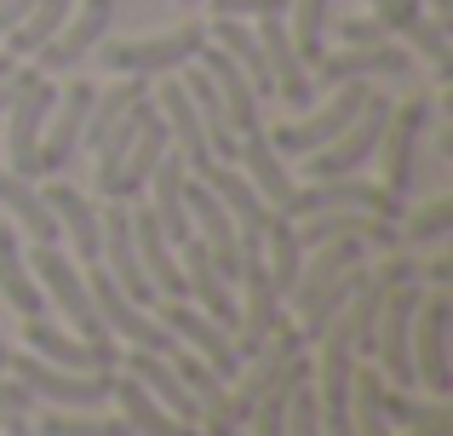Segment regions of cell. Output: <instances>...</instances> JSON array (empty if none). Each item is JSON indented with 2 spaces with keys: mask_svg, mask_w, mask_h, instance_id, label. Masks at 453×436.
<instances>
[{
  "mask_svg": "<svg viewBox=\"0 0 453 436\" xmlns=\"http://www.w3.org/2000/svg\"><path fill=\"white\" fill-rule=\"evenodd\" d=\"M339 207H362V213H379L390 224L402 218V195H390L385 184H367L362 172H344V179H310L304 190L293 184V195L276 207V213L288 224H299V218H316V213H339Z\"/></svg>",
  "mask_w": 453,
  "mask_h": 436,
  "instance_id": "1",
  "label": "cell"
},
{
  "mask_svg": "<svg viewBox=\"0 0 453 436\" xmlns=\"http://www.w3.org/2000/svg\"><path fill=\"white\" fill-rule=\"evenodd\" d=\"M425 287L419 281H396V287L385 293V304H379V322H373V350L367 356H379V368H385V385H419V373H413V310H419Z\"/></svg>",
  "mask_w": 453,
  "mask_h": 436,
  "instance_id": "2",
  "label": "cell"
},
{
  "mask_svg": "<svg viewBox=\"0 0 453 436\" xmlns=\"http://www.w3.org/2000/svg\"><path fill=\"white\" fill-rule=\"evenodd\" d=\"M207 46V23L201 18H184L178 29L166 34H150V41H110L104 46V64L115 69V75H173V69H184L189 57Z\"/></svg>",
  "mask_w": 453,
  "mask_h": 436,
  "instance_id": "3",
  "label": "cell"
},
{
  "mask_svg": "<svg viewBox=\"0 0 453 436\" xmlns=\"http://www.w3.org/2000/svg\"><path fill=\"white\" fill-rule=\"evenodd\" d=\"M6 373L23 379L29 396H41V402H52V408H104V402H110V379H115L110 368H98V373L58 368V362L35 356V350H29V356H6Z\"/></svg>",
  "mask_w": 453,
  "mask_h": 436,
  "instance_id": "4",
  "label": "cell"
},
{
  "mask_svg": "<svg viewBox=\"0 0 453 436\" xmlns=\"http://www.w3.org/2000/svg\"><path fill=\"white\" fill-rule=\"evenodd\" d=\"M58 87L52 75H41L35 64H23V92L12 98V126H6V172H18V179H35L41 184V161H35V149H41V126H46V110H52Z\"/></svg>",
  "mask_w": 453,
  "mask_h": 436,
  "instance_id": "5",
  "label": "cell"
},
{
  "mask_svg": "<svg viewBox=\"0 0 453 436\" xmlns=\"http://www.w3.org/2000/svg\"><path fill=\"white\" fill-rule=\"evenodd\" d=\"M87 293H92V304H98V322H104V333L110 339H127L133 350H155V356H173V345L178 339L166 333L155 316H144V304H133L121 287L110 281V270L92 258V270H87Z\"/></svg>",
  "mask_w": 453,
  "mask_h": 436,
  "instance_id": "6",
  "label": "cell"
},
{
  "mask_svg": "<svg viewBox=\"0 0 453 436\" xmlns=\"http://www.w3.org/2000/svg\"><path fill=\"white\" fill-rule=\"evenodd\" d=\"M110 23H115V0H75V11L58 23L52 41L29 52L35 69H41V75H64V69H75L81 57L92 52V46H104Z\"/></svg>",
  "mask_w": 453,
  "mask_h": 436,
  "instance_id": "7",
  "label": "cell"
},
{
  "mask_svg": "<svg viewBox=\"0 0 453 436\" xmlns=\"http://www.w3.org/2000/svg\"><path fill=\"white\" fill-rule=\"evenodd\" d=\"M367 92H373V87H367L362 75H356V80H339V87H333V98L321 103V110H310L304 121H288V126H276V133H270L276 156H310V149H321L327 138H339V133H344V121L362 110Z\"/></svg>",
  "mask_w": 453,
  "mask_h": 436,
  "instance_id": "8",
  "label": "cell"
},
{
  "mask_svg": "<svg viewBox=\"0 0 453 436\" xmlns=\"http://www.w3.org/2000/svg\"><path fill=\"white\" fill-rule=\"evenodd\" d=\"M431 115H436L431 98L390 103L385 138H379V161H385V190L390 195H408L413 190V172H419V133L431 126Z\"/></svg>",
  "mask_w": 453,
  "mask_h": 436,
  "instance_id": "9",
  "label": "cell"
},
{
  "mask_svg": "<svg viewBox=\"0 0 453 436\" xmlns=\"http://www.w3.org/2000/svg\"><path fill=\"white\" fill-rule=\"evenodd\" d=\"M98 264L110 270V281L127 293L133 304H155L161 293L150 287L144 264H138V247H133V218H127V202H110L98 213Z\"/></svg>",
  "mask_w": 453,
  "mask_h": 436,
  "instance_id": "10",
  "label": "cell"
},
{
  "mask_svg": "<svg viewBox=\"0 0 453 436\" xmlns=\"http://www.w3.org/2000/svg\"><path fill=\"white\" fill-rule=\"evenodd\" d=\"M184 213H189V235L207 241V253L224 270V281H235L242 276V235H235V218L224 213V202L212 195V184L196 179V172L184 179Z\"/></svg>",
  "mask_w": 453,
  "mask_h": 436,
  "instance_id": "11",
  "label": "cell"
},
{
  "mask_svg": "<svg viewBox=\"0 0 453 436\" xmlns=\"http://www.w3.org/2000/svg\"><path fill=\"white\" fill-rule=\"evenodd\" d=\"M413 373L431 396L453 391V373H448V293L442 287H425L419 310H413Z\"/></svg>",
  "mask_w": 453,
  "mask_h": 436,
  "instance_id": "12",
  "label": "cell"
},
{
  "mask_svg": "<svg viewBox=\"0 0 453 436\" xmlns=\"http://www.w3.org/2000/svg\"><path fill=\"white\" fill-rule=\"evenodd\" d=\"M92 92H98L92 80H69V87L52 98L46 126H41V149H35V161H41V179H46V172H64L69 161H75L81 126H87V110H92Z\"/></svg>",
  "mask_w": 453,
  "mask_h": 436,
  "instance_id": "13",
  "label": "cell"
},
{
  "mask_svg": "<svg viewBox=\"0 0 453 436\" xmlns=\"http://www.w3.org/2000/svg\"><path fill=\"white\" fill-rule=\"evenodd\" d=\"M161 327L178 339L184 350H196L201 362H207L219 379H230L235 368H242V356H235V339H230V327H219L212 316H201L189 299H173L166 304V316H161Z\"/></svg>",
  "mask_w": 453,
  "mask_h": 436,
  "instance_id": "14",
  "label": "cell"
},
{
  "mask_svg": "<svg viewBox=\"0 0 453 436\" xmlns=\"http://www.w3.org/2000/svg\"><path fill=\"white\" fill-rule=\"evenodd\" d=\"M23 339H29L35 356L58 362V368L98 373V368H115V362H121L115 339H81V333H64V327H52L46 316H23Z\"/></svg>",
  "mask_w": 453,
  "mask_h": 436,
  "instance_id": "15",
  "label": "cell"
},
{
  "mask_svg": "<svg viewBox=\"0 0 453 436\" xmlns=\"http://www.w3.org/2000/svg\"><path fill=\"white\" fill-rule=\"evenodd\" d=\"M413 69V57H408V46H396V41H379V46H344V52H321L316 64H310V87H339V80H373V75H408Z\"/></svg>",
  "mask_w": 453,
  "mask_h": 436,
  "instance_id": "16",
  "label": "cell"
},
{
  "mask_svg": "<svg viewBox=\"0 0 453 436\" xmlns=\"http://www.w3.org/2000/svg\"><path fill=\"white\" fill-rule=\"evenodd\" d=\"M155 110H161L166 133L178 138L173 156L184 161L189 172H207L212 167V144H207V126H201V115H196V103H189V92H184V80H178V75H166L161 87H155Z\"/></svg>",
  "mask_w": 453,
  "mask_h": 436,
  "instance_id": "17",
  "label": "cell"
},
{
  "mask_svg": "<svg viewBox=\"0 0 453 436\" xmlns=\"http://www.w3.org/2000/svg\"><path fill=\"white\" fill-rule=\"evenodd\" d=\"M258 41H265V64H270L276 92L293 103V110H310L316 87H310V69H304L299 46H293V34H288V11H270V18H258Z\"/></svg>",
  "mask_w": 453,
  "mask_h": 436,
  "instance_id": "18",
  "label": "cell"
},
{
  "mask_svg": "<svg viewBox=\"0 0 453 436\" xmlns=\"http://www.w3.org/2000/svg\"><path fill=\"white\" fill-rule=\"evenodd\" d=\"M196 64L207 69L212 87H219V98H224V121L235 126V138L253 133V126H265V121H258V92H253V80L242 75V64H235L224 46H212V41H207V46L196 52Z\"/></svg>",
  "mask_w": 453,
  "mask_h": 436,
  "instance_id": "19",
  "label": "cell"
},
{
  "mask_svg": "<svg viewBox=\"0 0 453 436\" xmlns=\"http://www.w3.org/2000/svg\"><path fill=\"white\" fill-rule=\"evenodd\" d=\"M196 179H207V184H212V195L224 202V213L235 218V235H242V253L265 247V218H270V207L258 202V190L242 179V172H230V161H212L207 172H196Z\"/></svg>",
  "mask_w": 453,
  "mask_h": 436,
  "instance_id": "20",
  "label": "cell"
},
{
  "mask_svg": "<svg viewBox=\"0 0 453 436\" xmlns=\"http://www.w3.org/2000/svg\"><path fill=\"white\" fill-rule=\"evenodd\" d=\"M127 218H133V247H138V264H144L150 287L161 293V299H184V270H178V253L161 235L155 213L150 207H127Z\"/></svg>",
  "mask_w": 453,
  "mask_h": 436,
  "instance_id": "21",
  "label": "cell"
},
{
  "mask_svg": "<svg viewBox=\"0 0 453 436\" xmlns=\"http://www.w3.org/2000/svg\"><path fill=\"white\" fill-rule=\"evenodd\" d=\"M184 179H189V167L166 149L161 161H155V172H150V213H155V224H161V235L166 241H189V213H184Z\"/></svg>",
  "mask_w": 453,
  "mask_h": 436,
  "instance_id": "22",
  "label": "cell"
},
{
  "mask_svg": "<svg viewBox=\"0 0 453 436\" xmlns=\"http://www.w3.org/2000/svg\"><path fill=\"white\" fill-rule=\"evenodd\" d=\"M110 402L121 408V419L133 425V436H196V425H184L178 414H166L133 373H115L110 379Z\"/></svg>",
  "mask_w": 453,
  "mask_h": 436,
  "instance_id": "23",
  "label": "cell"
},
{
  "mask_svg": "<svg viewBox=\"0 0 453 436\" xmlns=\"http://www.w3.org/2000/svg\"><path fill=\"white\" fill-rule=\"evenodd\" d=\"M235 161L247 167V184L258 190V202H265L270 213H276V207L293 195V179H288V167H281V156H276V144H270L265 126L242 133V144H235Z\"/></svg>",
  "mask_w": 453,
  "mask_h": 436,
  "instance_id": "24",
  "label": "cell"
},
{
  "mask_svg": "<svg viewBox=\"0 0 453 436\" xmlns=\"http://www.w3.org/2000/svg\"><path fill=\"white\" fill-rule=\"evenodd\" d=\"M127 373L144 385V391L166 408V414L184 419V425H196V419H201V402L184 391V379L173 373V362H166V356H155V350H127Z\"/></svg>",
  "mask_w": 453,
  "mask_h": 436,
  "instance_id": "25",
  "label": "cell"
},
{
  "mask_svg": "<svg viewBox=\"0 0 453 436\" xmlns=\"http://www.w3.org/2000/svg\"><path fill=\"white\" fill-rule=\"evenodd\" d=\"M178 80H184V92H189V103H196L201 126H207L212 161H235V144H242V138H235V126L224 121V98H219V87H212V75L196 64V57H189V64H184V75H178Z\"/></svg>",
  "mask_w": 453,
  "mask_h": 436,
  "instance_id": "26",
  "label": "cell"
},
{
  "mask_svg": "<svg viewBox=\"0 0 453 436\" xmlns=\"http://www.w3.org/2000/svg\"><path fill=\"white\" fill-rule=\"evenodd\" d=\"M166 149H173V133H166L161 110H155L150 121L138 126L133 149H127V161H121V179H115V195H110V202H138V195H144V184H150V172H155V161H161Z\"/></svg>",
  "mask_w": 453,
  "mask_h": 436,
  "instance_id": "27",
  "label": "cell"
},
{
  "mask_svg": "<svg viewBox=\"0 0 453 436\" xmlns=\"http://www.w3.org/2000/svg\"><path fill=\"white\" fill-rule=\"evenodd\" d=\"M207 41L224 46V52L242 64V75L253 80L258 98H270V92H276V80H270V64H265V41H258V29H247V18H212V23H207Z\"/></svg>",
  "mask_w": 453,
  "mask_h": 436,
  "instance_id": "28",
  "label": "cell"
},
{
  "mask_svg": "<svg viewBox=\"0 0 453 436\" xmlns=\"http://www.w3.org/2000/svg\"><path fill=\"white\" fill-rule=\"evenodd\" d=\"M0 299H6L18 316H41L46 310V293H41V281H35V270H29V258H23V241H18L12 224H0Z\"/></svg>",
  "mask_w": 453,
  "mask_h": 436,
  "instance_id": "29",
  "label": "cell"
},
{
  "mask_svg": "<svg viewBox=\"0 0 453 436\" xmlns=\"http://www.w3.org/2000/svg\"><path fill=\"white\" fill-rule=\"evenodd\" d=\"M150 115H155V98L144 92V98H133V103H127V115H121V121H115L104 138H98V195H104V202L115 195V179H121V161H127V149H133L138 126H144Z\"/></svg>",
  "mask_w": 453,
  "mask_h": 436,
  "instance_id": "30",
  "label": "cell"
},
{
  "mask_svg": "<svg viewBox=\"0 0 453 436\" xmlns=\"http://www.w3.org/2000/svg\"><path fill=\"white\" fill-rule=\"evenodd\" d=\"M41 195H46V207H52V218H58V235H69L92 264V258H98V202H87V195L69 190V184H46Z\"/></svg>",
  "mask_w": 453,
  "mask_h": 436,
  "instance_id": "31",
  "label": "cell"
},
{
  "mask_svg": "<svg viewBox=\"0 0 453 436\" xmlns=\"http://www.w3.org/2000/svg\"><path fill=\"white\" fill-rule=\"evenodd\" d=\"M0 207L23 224L35 241H58V218H52V207H46V195H41V184H35V179L0 172Z\"/></svg>",
  "mask_w": 453,
  "mask_h": 436,
  "instance_id": "32",
  "label": "cell"
},
{
  "mask_svg": "<svg viewBox=\"0 0 453 436\" xmlns=\"http://www.w3.org/2000/svg\"><path fill=\"white\" fill-rule=\"evenodd\" d=\"M350 425H356V436H390L385 373H379V368H356L350 373Z\"/></svg>",
  "mask_w": 453,
  "mask_h": 436,
  "instance_id": "33",
  "label": "cell"
},
{
  "mask_svg": "<svg viewBox=\"0 0 453 436\" xmlns=\"http://www.w3.org/2000/svg\"><path fill=\"white\" fill-rule=\"evenodd\" d=\"M265 241H270V258H265V270H270V281H276V293L288 299V287L299 281L304 247H299V235H293V224L281 218V213H270V218H265Z\"/></svg>",
  "mask_w": 453,
  "mask_h": 436,
  "instance_id": "34",
  "label": "cell"
},
{
  "mask_svg": "<svg viewBox=\"0 0 453 436\" xmlns=\"http://www.w3.org/2000/svg\"><path fill=\"white\" fill-rule=\"evenodd\" d=\"M75 11V0H35L29 11H23V23L6 34V46H12V57H29L35 46H46L58 34V23Z\"/></svg>",
  "mask_w": 453,
  "mask_h": 436,
  "instance_id": "35",
  "label": "cell"
},
{
  "mask_svg": "<svg viewBox=\"0 0 453 436\" xmlns=\"http://www.w3.org/2000/svg\"><path fill=\"white\" fill-rule=\"evenodd\" d=\"M448 230H453V195H436V202H425V207L396 218L402 247H442Z\"/></svg>",
  "mask_w": 453,
  "mask_h": 436,
  "instance_id": "36",
  "label": "cell"
},
{
  "mask_svg": "<svg viewBox=\"0 0 453 436\" xmlns=\"http://www.w3.org/2000/svg\"><path fill=\"white\" fill-rule=\"evenodd\" d=\"M327 11H333V0H288V18H293L288 34H293V46H299L304 69L327 52Z\"/></svg>",
  "mask_w": 453,
  "mask_h": 436,
  "instance_id": "37",
  "label": "cell"
},
{
  "mask_svg": "<svg viewBox=\"0 0 453 436\" xmlns=\"http://www.w3.org/2000/svg\"><path fill=\"white\" fill-rule=\"evenodd\" d=\"M402 41H408V52H419L425 64L436 69V80H453V46H448V23L442 18H431V11H419V18L402 29Z\"/></svg>",
  "mask_w": 453,
  "mask_h": 436,
  "instance_id": "38",
  "label": "cell"
},
{
  "mask_svg": "<svg viewBox=\"0 0 453 436\" xmlns=\"http://www.w3.org/2000/svg\"><path fill=\"white\" fill-rule=\"evenodd\" d=\"M35 436H133L127 419H92V408H58V414H41Z\"/></svg>",
  "mask_w": 453,
  "mask_h": 436,
  "instance_id": "39",
  "label": "cell"
},
{
  "mask_svg": "<svg viewBox=\"0 0 453 436\" xmlns=\"http://www.w3.org/2000/svg\"><path fill=\"white\" fill-rule=\"evenodd\" d=\"M166 362H173V373L184 379V391H189V396L201 402V414H207V408H224V379H219V373H212L207 362L196 356V350L173 345V356H166Z\"/></svg>",
  "mask_w": 453,
  "mask_h": 436,
  "instance_id": "40",
  "label": "cell"
},
{
  "mask_svg": "<svg viewBox=\"0 0 453 436\" xmlns=\"http://www.w3.org/2000/svg\"><path fill=\"white\" fill-rule=\"evenodd\" d=\"M385 419H390V431H413V425H436V419H453V414H448V396L419 402V396L390 391V385H385Z\"/></svg>",
  "mask_w": 453,
  "mask_h": 436,
  "instance_id": "41",
  "label": "cell"
},
{
  "mask_svg": "<svg viewBox=\"0 0 453 436\" xmlns=\"http://www.w3.org/2000/svg\"><path fill=\"white\" fill-rule=\"evenodd\" d=\"M288 436H321V408H316V385L299 379L288 396Z\"/></svg>",
  "mask_w": 453,
  "mask_h": 436,
  "instance_id": "42",
  "label": "cell"
},
{
  "mask_svg": "<svg viewBox=\"0 0 453 436\" xmlns=\"http://www.w3.org/2000/svg\"><path fill=\"white\" fill-rule=\"evenodd\" d=\"M367 6H373V18H379V29H385V34H402L425 11L419 0H367Z\"/></svg>",
  "mask_w": 453,
  "mask_h": 436,
  "instance_id": "43",
  "label": "cell"
},
{
  "mask_svg": "<svg viewBox=\"0 0 453 436\" xmlns=\"http://www.w3.org/2000/svg\"><path fill=\"white\" fill-rule=\"evenodd\" d=\"M212 6V18H270V11H288V0H201Z\"/></svg>",
  "mask_w": 453,
  "mask_h": 436,
  "instance_id": "44",
  "label": "cell"
},
{
  "mask_svg": "<svg viewBox=\"0 0 453 436\" xmlns=\"http://www.w3.org/2000/svg\"><path fill=\"white\" fill-rule=\"evenodd\" d=\"M339 34H344V46H379V41H390V34L379 29L373 11H367V18H344V23H339Z\"/></svg>",
  "mask_w": 453,
  "mask_h": 436,
  "instance_id": "45",
  "label": "cell"
},
{
  "mask_svg": "<svg viewBox=\"0 0 453 436\" xmlns=\"http://www.w3.org/2000/svg\"><path fill=\"white\" fill-rule=\"evenodd\" d=\"M419 281H425V287H442V293H448V287H453V258L436 253L431 264H419Z\"/></svg>",
  "mask_w": 453,
  "mask_h": 436,
  "instance_id": "46",
  "label": "cell"
},
{
  "mask_svg": "<svg viewBox=\"0 0 453 436\" xmlns=\"http://www.w3.org/2000/svg\"><path fill=\"white\" fill-rule=\"evenodd\" d=\"M29 402H35V396H29V385H23V379H12V373H6V379H0V408H18V414H23Z\"/></svg>",
  "mask_w": 453,
  "mask_h": 436,
  "instance_id": "47",
  "label": "cell"
},
{
  "mask_svg": "<svg viewBox=\"0 0 453 436\" xmlns=\"http://www.w3.org/2000/svg\"><path fill=\"white\" fill-rule=\"evenodd\" d=\"M29 6H35V0H0V41L23 23V11H29Z\"/></svg>",
  "mask_w": 453,
  "mask_h": 436,
  "instance_id": "48",
  "label": "cell"
},
{
  "mask_svg": "<svg viewBox=\"0 0 453 436\" xmlns=\"http://www.w3.org/2000/svg\"><path fill=\"white\" fill-rule=\"evenodd\" d=\"M18 92H23V64L12 69L6 80H0V110H12V98H18Z\"/></svg>",
  "mask_w": 453,
  "mask_h": 436,
  "instance_id": "49",
  "label": "cell"
},
{
  "mask_svg": "<svg viewBox=\"0 0 453 436\" xmlns=\"http://www.w3.org/2000/svg\"><path fill=\"white\" fill-rule=\"evenodd\" d=\"M408 436H453V419H436V425H413Z\"/></svg>",
  "mask_w": 453,
  "mask_h": 436,
  "instance_id": "50",
  "label": "cell"
},
{
  "mask_svg": "<svg viewBox=\"0 0 453 436\" xmlns=\"http://www.w3.org/2000/svg\"><path fill=\"white\" fill-rule=\"evenodd\" d=\"M448 11H453V0H431V18H442V23H448Z\"/></svg>",
  "mask_w": 453,
  "mask_h": 436,
  "instance_id": "51",
  "label": "cell"
},
{
  "mask_svg": "<svg viewBox=\"0 0 453 436\" xmlns=\"http://www.w3.org/2000/svg\"><path fill=\"white\" fill-rule=\"evenodd\" d=\"M12 69H18V57H12V52H0V80H6Z\"/></svg>",
  "mask_w": 453,
  "mask_h": 436,
  "instance_id": "52",
  "label": "cell"
},
{
  "mask_svg": "<svg viewBox=\"0 0 453 436\" xmlns=\"http://www.w3.org/2000/svg\"><path fill=\"white\" fill-rule=\"evenodd\" d=\"M6 356H12V345H6V333H0V373H6Z\"/></svg>",
  "mask_w": 453,
  "mask_h": 436,
  "instance_id": "53",
  "label": "cell"
},
{
  "mask_svg": "<svg viewBox=\"0 0 453 436\" xmlns=\"http://www.w3.org/2000/svg\"><path fill=\"white\" fill-rule=\"evenodd\" d=\"M178 6H201V0H178Z\"/></svg>",
  "mask_w": 453,
  "mask_h": 436,
  "instance_id": "54",
  "label": "cell"
}]
</instances>
